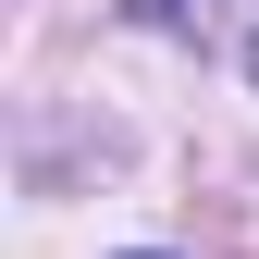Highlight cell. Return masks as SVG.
I'll return each instance as SVG.
<instances>
[{
  "label": "cell",
  "mask_w": 259,
  "mask_h": 259,
  "mask_svg": "<svg viewBox=\"0 0 259 259\" xmlns=\"http://www.w3.org/2000/svg\"><path fill=\"white\" fill-rule=\"evenodd\" d=\"M247 74H259V37H247Z\"/></svg>",
  "instance_id": "obj_1"
},
{
  "label": "cell",
  "mask_w": 259,
  "mask_h": 259,
  "mask_svg": "<svg viewBox=\"0 0 259 259\" xmlns=\"http://www.w3.org/2000/svg\"><path fill=\"white\" fill-rule=\"evenodd\" d=\"M136 259H160V247H136Z\"/></svg>",
  "instance_id": "obj_2"
}]
</instances>
